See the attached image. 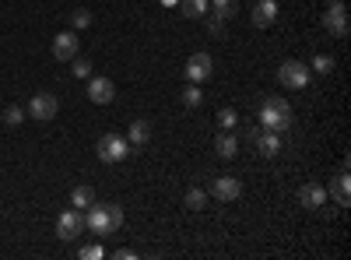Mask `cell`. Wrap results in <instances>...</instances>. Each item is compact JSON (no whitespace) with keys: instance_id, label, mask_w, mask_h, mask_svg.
<instances>
[{"instance_id":"ba28073f","label":"cell","mask_w":351,"mask_h":260,"mask_svg":"<svg viewBox=\"0 0 351 260\" xmlns=\"http://www.w3.org/2000/svg\"><path fill=\"white\" fill-rule=\"evenodd\" d=\"M183 74H186V81H208L215 74L211 53H193L190 60H186V67H183Z\"/></svg>"},{"instance_id":"9a60e30c","label":"cell","mask_w":351,"mask_h":260,"mask_svg":"<svg viewBox=\"0 0 351 260\" xmlns=\"http://www.w3.org/2000/svg\"><path fill=\"white\" fill-rule=\"evenodd\" d=\"M215 152H218V158H236L239 155V137L232 130H221L215 137Z\"/></svg>"},{"instance_id":"52a82bcc","label":"cell","mask_w":351,"mask_h":260,"mask_svg":"<svg viewBox=\"0 0 351 260\" xmlns=\"http://www.w3.org/2000/svg\"><path fill=\"white\" fill-rule=\"evenodd\" d=\"M81 228H84V218H81L77 208H71V211H64L60 218H56V236H60L64 243H74L81 236Z\"/></svg>"},{"instance_id":"4fadbf2b","label":"cell","mask_w":351,"mask_h":260,"mask_svg":"<svg viewBox=\"0 0 351 260\" xmlns=\"http://www.w3.org/2000/svg\"><path fill=\"white\" fill-rule=\"evenodd\" d=\"M274 21H278V0H256L253 25H256V28H271Z\"/></svg>"},{"instance_id":"83f0119b","label":"cell","mask_w":351,"mask_h":260,"mask_svg":"<svg viewBox=\"0 0 351 260\" xmlns=\"http://www.w3.org/2000/svg\"><path fill=\"white\" fill-rule=\"evenodd\" d=\"M77 257H81V260H102V257H106V250L92 243V246H81V250H77Z\"/></svg>"},{"instance_id":"3957f363","label":"cell","mask_w":351,"mask_h":260,"mask_svg":"<svg viewBox=\"0 0 351 260\" xmlns=\"http://www.w3.org/2000/svg\"><path fill=\"white\" fill-rule=\"evenodd\" d=\"M278 81L285 84L288 92H302V88H309L313 71H309V64H302V60H285V64L278 67Z\"/></svg>"},{"instance_id":"4dcf8cb0","label":"cell","mask_w":351,"mask_h":260,"mask_svg":"<svg viewBox=\"0 0 351 260\" xmlns=\"http://www.w3.org/2000/svg\"><path fill=\"white\" fill-rule=\"evenodd\" d=\"M260 130H263V127H250V130H246V141H250V144H256V137H260Z\"/></svg>"},{"instance_id":"f546056e","label":"cell","mask_w":351,"mask_h":260,"mask_svg":"<svg viewBox=\"0 0 351 260\" xmlns=\"http://www.w3.org/2000/svg\"><path fill=\"white\" fill-rule=\"evenodd\" d=\"M112 257H116V260H130V257H137V253H134V250H130V246H123V250H116V253H112Z\"/></svg>"},{"instance_id":"2e32d148","label":"cell","mask_w":351,"mask_h":260,"mask_svg":"<svg viewBox=\"0 0 351 260\" xmlns=\"http://www.w3.org/2000/svg\"><path fill=\"white\" fill-rule=\"evenodd\" d=\"M256 148H260V155H263V158H274V155L281 152V134H278V130H260Z\"/></svg>"},{"instance_id":"8fae6325","label":"cell","mask_w":351,"mask_h":260,"mask_svg":"<svg viewBox=\"0 0 351 260\" xmlns=\"http://www.w3.org/2000/svg\"><path fill=\"white\" fill-rule=\"evenodd\" d=\"M88 99H92L95 106H109L116 99V84L109 78H92L88 81Z\"/></svg>"},{"instance_id":"7a4b0ae2","label":"cell","mask_w":351,"mask_h":260,"mask_svg":"<svg viewBox=\"0 0 351 260\" xmlns=\"http://www.w3.org/2000/svg\"><path fill=\"white\" fill-rule=\"evenodd\" d=\"M260 127L285 134V130L291 127V106H288L281 95H267V99L260 102Z\"/></svg>"},{"instance_id":"ac0fdd59","label":"cell","mask_w":351,"mask_h":260,"mask_svg":"<svg viewBox=\"0 0 351 260\" xmlns=\"http://www.w3.org/2000/svg\"><path fill=\"white\" fill-rule=\"evenodd\" d=\"M92 204H95V190L92 187H74L71 190V208L81 211V208H92Z\"/></svg>"},{"instance_id":"603a6c76","label":"cell","mask_w":351,"mask_h":260,"mask_svg":"<svg viewBox=\"0 0 351 260\" xmlns=\"http://www.w3.org/2000/svg\"><path fill=\"white\" fill-rule=\"evenodd\" d=\"M236 123H239V113L236 109H228V106L218 109V127L221 130H236Z\"/></svg>"},{"instance_id":"6da1fadb","label":"cell","mask_w":351,"mask_h":260,"mask_svg":"<svg viewBox=\"0 0 351 260\" xmlns=\"http://www.w3.org/2000/svg\"><path fill=\"white\" fill-rule=\"evenodd\" d=\"M84 228L92 236H109L116 233V228L123 225V208L120 204H92V208H84Z\"/></svg>"},{"instance_id":"d6986e66","label":"cell","mask_w":351,"mask_h":260,"mask_svg":"<svg viewBox=\"0 0 351 260\" xmlns=\"http://www.w3.org/2000/svg\"><path fill=\"white\" fill-rule=\"evenodd\" d=\"M176 8H183L186 18H204V14L211 11V0H180Z\"/></svg>"},{"instance_id":"ffe728a7","label":"cell","mask_w":351,"mask_h":260,"mask_svg":"<svg viewBox=\"0 0 351 260\" xmlns=\"http://www.w3.org/2000/svg\"><path fill=\"white\" fill-rule=\"evenodd\" d=\"M211 14H218L221 21L239 14V0H211Z\"/></svg>"},{"instance_id":"484cf974","label":"cell","mask_w":351,"mask_h":260,"mask_svg":"<svg viewBox=\"0 0 351 260\" xmlns=\"http://www.w3.org/2000/svg\"><path fill=\"white\" fill-rule=\"evenodd\" d=\"M25 117H28V113H25L21 106H8V109H4V123H8V127H21Z\"/></svg>"},{"instance_id":"7402d4cb","label":"cell","mask_w":351,"mask_h":260,"mask_svg":"<svg viewBox=\"0 0 351 260\" xmlns=\"http://www.w3.org/2000/svg\"><path fill=\"white\" fill-rule=\"evenodd\" d=\"M309 71H313V74H330V71H334V56H327V53H319V56H313V64H309Z\"/></svg>"},{"instance_id":"4316f807","label":"cell","mask_w":351,"mask_h":260,"mask_svg":"<svg viewBox=\"0 0 351 260\" xmlns=\"http://www.w3.org/2000/svg\"><path fill=\"white\" fill-rule=\"evenodd\" d=\"M74 67V78H92V60H84V56H74V60H71Z\"/></svg>"},{"instance_id":"cb8c5ba5","label":"cell","mask_w":351,"mask_h":260,"mask_svg":"<svg viewBox=\"0 0 351 260\" xmlns=\"http://www.w3.org/2000/svg\"><path fill=\"white\" fill-rule=\"evenodd\" d=\"M200 102H204V92H200L197 84L190 81V84H186V92H183V106H186V109H197Z\"/></svg>"},{"instance_id":"44dd1931","label":"cell","mask_w":351,"mask_h":260,"mask_svg":"<svg viewBox=\"0 0 351 260\" xmlns=\"http://www.w3.org/2000/svg\"><path fill=\"white\" fill-rule=\"evenodd\" d=\"M183 200H186V208H190V211H204V208H208V193H204L200 187H190Z\"/></svg>"},{"instance_id":"1f68e13d","label":"cell","mask_w":351,"mask_h":260,"mask_svg":"<svg viewBox=\"0 0 351 260\" xmlns=\"http://www.w3.org/2000/svg\"><path fill=\"white\" fill-rule=\"evenodd\" d=\"M162 4H165V8H176V4H180V0H162Z\"/></svg>"},{"instance_id":"d4e9b609","label":"cell","mask_w":351,"mask_h":260,"mask_svg":"<svg viewBox=\"0 0 351 260\" xmlns=\"http://www.w3.org/2000/svg\"><path fill=\"white\" fill-rule=\"evenodd\" d=\"M88 25H92V11H84V8L71 11V28L74 32H81V28H88Z\"/></svg>"},{"instance_id":"e0dca14e","label":"cell","mask_w":351,"mask_h":260,"mask_svg":"<svg viewBox=\"0 0 351 260\" xmlns=\"http://www.w3.org/2000/svg\"><path fill=\"white\" fill-rule=\"evenodd\" d=\"M127 141H130V148H144V144L152 141V123L148 120H134L130 130H127Z\"/></svg>"},{"instance_id":"9c48e42d","label":"cell","mask_w":351,"mask_h":260,"mask_svg":"<svg viewBox=\"0 0 351 260\" xmlns=\"http://www.w3.org/2000/svg\"><path fill=\"white\" fill-rule=\"evenodd\" d=\"M327 187L324 183H306V187H299V204L302 208H309V211H319V208H327Z\"/></svg>"},{"instance_id":"f1b7e54d","label":"cell","mask_w":351,"mask_h":260,"mask_svg":"<svg viewBox=\"0 0 351 260\" xmlns=\"http://www.w3.org/2000/svg\"><path fill=\"white\" fill-rule=\"evenodd\" d=\"M204 18H208V32L221 39V36H225V21H221L218 14H204Z\"/></svg>"},{"instance_id":"d6a6232c","label":"cell","mask_w":351,"mask_h":260,"mask_svg":"<svg viewBox=\"0 0 351 260\" xmlns=\"http://www.w3.org/2000/svg\"><path fill=\"white\" fill-rule=\"evenodd\" d=\"M327 4H341V0H327Z\"/></svg>"},{"instance_id":"8992f818","label":"cell","mask_w":351,"mask_h":260,"mask_svg":"<svg viewBox=\"0 0 351 260\" xmlns=\"http://www.w3.org/2000/svg\"><path fill=\"white\" fill-rule=\"evenodd\" d=\"M324 28L334 36V39H348V32H351V25H348V11H344V0L341 4H330L327 11H324Z\"/></svg>"},{"instance_id":"5b68a950","label":"cell","mask_w":351,"mask_h":260,"mask_svg":"<svg viewBox=\"0 0 351 260\" xmlns=\"http://www.w3.org/2000/svg\"><path fill=\"white\" fill-rule=\"evenodd\" d=\"M25 113H28L36 123H49L56 113H60V102H56V95H49V92H39V95H32V102H28Z\"/></svg>"},{"instance_id":"5bb4252c","label":"cell","mask_w":351,"mask_h":260,"mask_svg":"<svg viewBox=\"0 0 351 260\" xmlns=\"http://www.w3.org/2000/svg\"><path fill=\"white\" fill-rule=\"evenodd\" d=\"M330 193H334V200L341 208H348V200H351V176H348V165L334 176V183H330Z\"/></svg>"},{"instance_id":"7c38bea8","label":"cell","mask_w":351,"mask_h":260,"mask_svg":"<svg viewBox=\"0 0 351 260\" xmlns=\"http://www.w3.org/2000/svg\"><path fill=\"white\" fill-rule=\"evenodd\" d=\"M211 193L218 200H239L243 197V183L236 176H218V180H211Z\"/></svg>"},{"instance_id":"30bf717a","label":"cell","mask_w":351,"mask_h":260,"mask_svg":"<svg viewBox=\"0 0 351 260\" xmlns=\"http://www.w3.org/2000/svg\"><path fill=\"white\" fill-rule=\"evenodd\" d=\"M77 46H81L77 32H74V28H67V32H60V36L53 39V56L67 64V60H74V56H77Z\"/></svg>"},{"instance_id":"277c9868","label":"cell","mask_w":351,"mask_h":260,"mask_svg":"<svg viewBox=\"0 0 351 260\" xmlns=\"http://www.w3.org/2000/svg\"><path fill=\"white\" fill-rule=\"evenodd\" d=\"M95 152H99V158H102V162H109V165H112V162H123L134 148H130V141H127V137H120V134H102V137H99V144H95Z\"/></svg>"}]
</instances>
